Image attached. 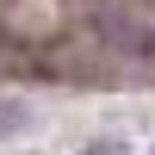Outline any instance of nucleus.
<instances>
[{
	"mask_svg": "<svg viewBox=\"0 0 155 155\" xmlns=\"http://www.w3.org/2000/svg\"><path fill=\"white\" fill-rule=\"evenodd\" d=\"M87 155H124V149H118V143H93Z\"/></svg>",
	"mask_w": 155,
	"mask_h": 155,
	"instance_id": "nucleus-1",
	"label": "nucleus"
}]
</instances>
